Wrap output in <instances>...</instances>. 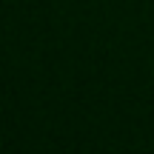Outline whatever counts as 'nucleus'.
<instances>
[]
</instances>
